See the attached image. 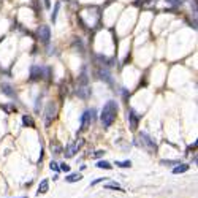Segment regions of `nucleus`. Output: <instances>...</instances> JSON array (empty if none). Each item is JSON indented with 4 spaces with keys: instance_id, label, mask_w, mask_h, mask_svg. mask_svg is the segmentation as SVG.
Listing matches in <instances>:
<instances>
[{
    "instance_id": "nucleus-1",
    "label": "nucleus",
    "mask_w": 198,
    "mask_h": 198,
    "mask_svg": "<svg viewBox=\"0 0 198 198\" xmlns=\"http://www.w3.org/2000/svg\"><path fill=\"white\" fill-rule=\"evenodd\" d=\"M117 102L116 100H108L105 105H103V109H102V114H100V120L103 124L105 129H109L113 125V122L116 120V116H117Z\"/></svg>"
},
{
    "instance_id": "nucleus-2",
    "label": "nucleus",
    "mask_w": 198,
    "mask_h": 198,
    "mask_svg": "<svg viewBox=\"0 0 198 198\" xmlns=\"http://www.w3.org/2000/svg\"><path fill=\"white\" fill-rule=\"evenodd\" d=\"M56 114H57V105L54 102H48V105L45 108V124L46 127L52 124V120L56 119Z\"/></svg>"
},
{
    "instance_id": "nucleus-3",
    "label": "nucleus",
    "mask_w": 198,
    "mask_h": 198,
    "mask_svg": "<svg viewBox=\"0 0 198 198\" xmlns=\"http://www.w3.org/2000/svg\"><path fill=\"white\" fill-rule=\"evenodd\" d=\"M140 144L144 147L146 151H149V152H155L157 151V144H155V141H154L149 135L146 133V132H141L140 133Z\"/></svg>"
},
{
    "instance_id": "nucleus-4",
    "label": "nucleus",
    "mask_w": 198,
    "mask_h": 198,
    "mask_svg": "<svg viewBox=\"0 0 198 198\" xmlns=\"http://www.w3.org/2000/svg\"><path fill=\"white\" fill-rule=\"evenodd\" d=\"M93 119H95V109L92 108V109H87V111H84V113H82V116H81V119H79V122H81L79 130L81 132L86 130L93 122Z\"/></svg>"
},
{
    "instance_id": "nucleus-5",
    "label": "nucleus",
    "mask_w": 198,
    "mask_h": 198,
    "mask_svg": "<svg viewBox=\"0 0 198 198\" xmlns=\"http://www.w3.org/2000/svg\"><path fill=\"white\" fill-rule=\"evenodd\" d=\"M37 35H38V40H40L43 45H48L49 40H51V29H49V25H40L37 30Z\"/></svg>"
},
{
    "instance_id": "nucleus-6",
    "label": "nucleus",
    "mask_w": 198,
    "mask_h": 198,
    "mask_svg": "<svg viewBox=\"0 0 198 198\" xmlns=\"http://www.w3.org/2000/svg\"><path fill=\"white\" fill-rule=\"evenodd\" d=\"M127 119H129L130 129L135 132L136 129H138V124H140V116L136 114V111H135L133 108H129V111H127Z\"/></svg>"
},
{
    "instance_id": "nucleus-7",
    "label": "nucleus",
    "mask_w": 198,
    "mask_h": 198,
    "mask_svg": "<svg viewBox=\"0 0 198 198\" xmlns=\"http://www.w3.org/2000/svg\"><path fill=\"white\" fill-rule=\"evenodd\" d=\"M81 146H82V141H79V143H70V144L65 147V152H64L65 157H67V158H71L76 152H78V149H79Z\"/></svg>"
},
{
    "instance_id": "nucleus-8",
    "label": "nucleus",
    "mask_w": 198,
    "mask_h": 198,
    "mask_svg": "<svg viewBox=\"0 0 198 198\" xmlns=\"http://www.w3.org/2000/svg\"><path fill=\"white\" fill-rule=\"evenodd\" d=\"M40 79H43V67L32 65L30 67V81H40Z\"/></svg>"
},
{
    "instance_id": "nucleus-9",
    "label": "nucleus",
    "mask_w": 198,
    "mask_h": 198,
    "mask_svg": "<svg viewBox=\"0 0 198 198\" xmlns=\"http://www.w3.org/2000/svg\"><path fill=\"white\" fill-rule=\"evenodd\" d=\"M75 92H76V95H78L79 98H82V100H87V98L90 97V93H92V90L89 89V84H86V86H78Z\"/></svg>"
},
{
    "instance_id": "nucleus-10",
    "label": "nucleus",
    "mask_w": 198,
    "mask_h": 198,
    "mask_svg": "<svg viewBox=\"0 0 198 198\" xmlns=\"http://www.w3.org/2000/svg\"><path fill=\"white\" fill-rule=\"evenodd\" d=\"M95 75L98 76L100 79H103L108 84H113V79H111V75H109V71L106 68H97L95 70Z\"/></svg>"
},
{
    "instance_id": "nucleus-11",
    "label": "nucleus",
    "mask_w": 198,
    "mask_h": 198,
    "mask_svg": "<svg viewBox=\"0 0 198 198\" xmlns=\"http://www.w3.org/2000/svg\"><path fill=\"white\" fill-rule=\"evenodd\" d=\"M95 64H98V65H105V67H113L114 65V60L113 59H106L105 56H95Z\"/></svg>"
},
{
    "instance_id": "nucleus-12",
    "label": "nucleus",
    "mask_w": 198,
    "mask_h": 198,
    "mask_svg": "<svg viewBox=\"0 0 198 198\" xmlns=\"http://www.w3.org/2000/svg\"><path fill=\"white\" fill-rule=\"evenodd\" d=\"M86 84H89V76H87L86 68H82L81 75L78 76V86H86Z\"/></svg>"
},
{
    "instance_id": "nucleus-13",
    "label": "nucleus",
    "mask_w": 198,
    "mask_h": 198,
    "mask_svg": "<svg viewBox=\"0 0 198 198\" xmlns=\"http://www.w3.org/2000/svg\"><path fill=\"white\" fill-rule=\"evenodd\" d=\"M2 92L5 93V95L11 97V98H14V97H16V92L13 90V87L10 86V84H7V82H3V84H2Z\"/></svg>"
},
{
    "instance_id": "nucleus-14",
    "label": "nucleus",
    "mask_w": 198,
    "mask_h": 198,
    "mask_svg": "<svg viewBox=\"0 0 198 198\" xmlns=\"http://www.w3.org/2000/svg\"><path fill=\"white\" fill-rule=\"evenodd\" d=\"M71 46H73V49H78L79 52H84V45H82V40L79 37H75L73 38V43H71Z\"/></svg>"
},
{
    "instance_id": "nucleus-15",
    "label": "nucleus",
    "mask_w": 198,
    "mask_h": 198,
    "mask_svg": "<svg viewBox=\"0 0 198 198\" xmlns=\"http://www.w3.org/2000/svg\"><path fill=\"white\" fill-rule=\"evenodd\" d=\"M189 168H190V165H187V163H179L178 167L173 168V173H174V174H181V173L189 171Z\"/></svg>"
},
{
    "instance_id": "nucleus-16",
    "label": "nucleus",
    "mask_w": 198,
    "mask_h": 198,
    "mask_svg": "<svg viewBox=\"0 0 198 198\" xmlns=\"http://www.w3.org/2000/svg\"><path fill=\"white\" fill-rule=\"evenodd\" d=\"M22 125L24 127H35V120L32 119L30 114H24L22 116Z\"/></svg>"
},
{
    "instance_id": "nucleus-17",
    "label": "nucleus",
    "mask_w": 198,
    "mask_h": 198,
    "mask_svg": "<svg viewBox=\"0 0 198 198\" xmlns=\"http://www.w3.org/2000/svg\"><path fill=\"white\" fill-rule=\"evenodd\" d=\"M81 179H82L81 173H71V174H68L67 178H65L67 182H78V181H81Z\"/></svg>"
},
{
    "instance_id": "nucleus-18",
    "label": "nucleus",
    "mask_w": 198,
    "mask_h": 198,
    "mask_svg": "<svg viewBox=\"0 0 198 198\" xmlns=\"http://www.w3.org/2000/svg\"><path fill=\"white\" fill-rule=\"evenodd\" d=\"M48 187H49V181L48 179H43L41 182H40V187H38V195H40V194H46Z\"/></svg>"
},
{
    "instance_id": "nucleus-19",
    "label": "nucleus",
    "mask_w": 198,
    "mask_h": 198,
    "mask_svg": "<svg viewBox=\"0 0 198 198\" xmlns=\"http://www.w3.org/2000/svg\"><path fill=\"white\" fill-rule=\"evenodd\" d=\"M2 108H3V109H5V111H7L8 114H13V113H16V111H18V108H16V105H14V103H8V105H3Z\"/></svg>"
},
{
    "instance_id": "nucleus-20",
    "label": "nucleus",
    "mask_w": 198,
    "mask_h": 198,
    "mask_svg": "<svg viewBox=\"0 0 198 198\" xmlns=\"http://www.w3.org/2000/svg\"><path fill=\"white\" fill-rule=\"evenodd\" d=\"M51 151H52L54 154H62V146H60L57 141H52V143H51Z\"/></svg>"
},
{
    "instance_id": "nucleus-21",
    "label": "nucleus",
    "mask_w": 198,
    "mask_h": 198,
    "mask_svg": "<svg viewBox=\"0 0 198 198\" xmlns=\"http://www.w3.org/2000/svg\"><path fill=\"white\" fill-rule=\"evenodd\" d=\"M97 168H105V170H111L113 168V165L106 162V160H98L97 162Z\"/></svg>"
},
{
    "instance_id": "nucleus-22",
    "label": "nucleus",
    "mask_w": 198,
    "mask_h": 198,
    "mask_svg": "<svg viewBox=\"0 0 198 198\" xmlns=\"http://www.w3.org/2000/svg\"><path fill=\"white\" fill-rule=\"evenodd\" d=\"M59 8H60V3L57 2L56 3V7H54V11H52V14H51V21H52V24L57 21V14H59Z\"/></svg>"
},
{
    "instance_id": "nucleus-23",
    "label": "nucleus",
    "mask_w": 198,
    "mask_h": 198,
    "mask_svg": "<svg viewBox=\"0 0 198 198\" xmlns=\"http://www.w3.org/2000/svg\"><path fill=\"white\" fill-rule=\"evenodd\" d=\"M116 167H119V168H130V167H132V162H130V160L116 162Z\"/></svg>"
},
{
    "instance_id": "nucleus-24",
    "label": "nucleus",
    "mask_w": 198,
    "mask_h": 198,
    "mask_svg": "<svg viewBox=\"0 0 198 198\" xmlns=\"http://www.w3.org/2000/svg\"><path fill=\"white\" fill-rule=\"evenodd\" d=\"M105 187H106V189H114V190H120V192H124V190H122V187H120L119 184H116V182H111V184H106Z\"/></svg>"
},
{
    "instance_id": "nucleus-25",
    "label": "nucleus",
    "mask_w": 198,
    "mask_h": 198,
    "mask_svg": "<svg viewBox=\"0 0 198 198\" xmlns=\"http://www.w3.org/2000/svg\"><path fill=\"white\" fill-rule=\"evenodd\" d=\"M160 165H165V167H171V165H179L178 160H160Z\"/></svg>"
},
{
    "instance_id": "nucleus-26",
    "label": "nucleus",
    "mask_w": 198,
    "mask_h": 198,
    "mask_svg": "<svg viewBox=\"0 0 198 198\" xmlns=\"http://www.w3.org/2000/svg\"><path fill=\"white\" fill-rule=\"evenodd\" d=\"M92 155H93V157H95V158H100V157H103V155H105V151H102V149H98V151H95V152H93V154H92Z\"/></svg>"
},
{
    "instance_id": "nucleus-27",
    "label": "nucleus",
    "mask_w": 198,
    "mask_h": 198,
    "mask_svg": "<svg viewBox=\"0 0 198 198\" xmlns=\"http://www.w3.org/2000/svg\"><path fill=\"white\" fill-rule=\"evenodd\" d=\"M59 170H62V171H65V173H68L70 171V167L67 163H60V167H59Z\"/></svg>"
},
{
    "instance_id": "nucleus-28",
    "label": "nucleus",
    "mask_w": 198,
    "mask_h": 198,
    "mask_svg": "<svg viewBox=\"0 0 198 198\" xmlns=\"http://www.w3.org/2000/svg\"><path fill=\"white\" fill-rule=\"evenodd\" d=\"M49 168L54 170V171H59V163L57 162H51V163H49Z\"/></svg>"
},
{
    "instance_id": "nucleus-29",
    "label": "nucleus",
    "mask_w": 198,
    "mask_h": 198,
    "mask_svg": "<svg viewBox=\"0 0 198 198\" xmlns=\"http://www.w3.org/2000/svg\"><path fill=\"white\" fill-rule=\"evenodd\" d=\"M168 2H170V3H171V5H173V7H179V5H181V3H182V0H168Z\"/></svg>"
},
{
    "instance_id": "nucleus-30",
    "label": "nucleus",
    "mask_w": 198,
    "mask_h": 198,
    "mask_svg": "<svg viewBox=\"0 0 198 198\" xmlns=\"http://www.w3.org/2000/svg\"><path fill=\"white\" fill-rule=\"evenodd\" d=\"M108 178H98V179H95V181H92V184L90 185H97L98 182H103V181H106Z\"/></svg>"
},
{
    "instance_id": "nucleus-31",
    "label": "nucleus",
    "mask_w": 198,
    "mask_h": 198,
    "mask_svg": "<svg viewBox=\"0 0 198 198\" xmlns=\"http://www.w3.org/2000/svg\"><path fill=\"white\" fill-rule=\"evenodd\" d=\"M122 97H124V100L125 102H129V97H130V93L125 90V89H122Z\"/></svg>"
},
{
    "instance_id": "nucleus-32",
    "label": "nucleus",
    "mask_w": 198,
    "mask_h": 198,
    "mask_svg": "<svg viewBox=\"0 0 198 198\" xmlns=\"http://www.w3.org/2000/svg\"><path fill=\"white\" fill-rule=\"evenodd\" d=\"M192 10H194V16H197V0H192Z\"/></svg>"
},
{
    "instance_id": "nucleus-33",
    "label": "nucleus",
    "mask_w": 198,
    "mask_h": 198,
    "mask_svg": "<svg viewBox=\"0 0 198 198\" xmlns=\"http://www.w3.org/2000/svg\"><path fill=\"white\" fill-rule=\"evenodd\" d=\"M40 102H41V97L37 98V105H35V111H37V113L40 111Z\"/></svg>"
},
{
    "instance_id": "nucleus-34",
    "label": "nucleus",
    "mask_w": 198,
    "mask_h": 198,
    "mask_svg": "<svg viewBox=\"0 0 198 198\" xmlns=\"http://www.w3.org/2000/svg\"><path fill=\"white\" fill-rule=\"evenodd\" d=\"M195 149H197V141H195L192 146H189V147H187V151H195Z\"/></svg>"
},
{
    "instance_id": "nucleus-35",
    "label": "nucleus",
    "mask_w": 198,
    "mask_h": 198,
    "mask_svg": "<svg viewBox=\"0 0 198 198\" xmlns=\"http://www.w3.org/2000/svg\"><path fill=\"white\" fill-rule=\"evenodd\" d=\"M45 7H46V8L51 7V2H49V0H45Z\"/></svg>"
},
{
    "instance_id": "nucleus-36",
    "label": "nucleus",
    "mask_w": 198,
    "mask_h": 198,
    "mask_svg": "<svg viewBox=\"0 0 198 198\" xmlns=\"http://www.w3.org/2000/svg\"><path fill=\"white\" fill-rule=\"evenodd\" d=\"M21 198H27V197H21Z\"/></svg>"
}]
</instances>
